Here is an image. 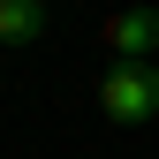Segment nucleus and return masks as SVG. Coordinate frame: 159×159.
I'll list each match as a JSON object with an SVG mask.
<instances>
[{
    "mask_svg": "<svg viewBox=\"0 0 159 159\" xmlns=\"http://www.w3.org/2000/svg\"><path fill=\"white\" fill-rule=\"evenodd\" d=\"M98 38L114 46V61H152V46H159V8H121V15H106Z\"/></svg>",
    "mask_w": 159,
    "mask_h": 159,
    "instance_id": "f03ea898",
    "label": "nucleus"
},
{
    "mask_svg": "<svg viewBox=\"0 0 159 159\" xmlns=\"http://www.w3.org/2000/svg\"><path fill=\"white\" fill-rule=\"evenodd\" d=\"M46 30V0H0V46H30Z\"/></svg>",
    "mask_w": 159,
    "mask_h": 159,
    "instance_id": "7ed1b4c3",
    "label": "nucleus"
},
{
    "mask_svg": "<svg viewBox=\"0 0 159 159\" xmlns=\"http://www.w3.org/2000/svg\"><path fill=\"white\" fill-rule=\"evenodd\" d=\"M98 114L121 121V129L152 121V114H159V68L152 61H114L106 76H98Z\"/></svg>",
    "mask_w": 159,
    "mask_h": 159,
    "instance_id": "f257e3e1",
    "label": "nucleus"
}]
</instances>
